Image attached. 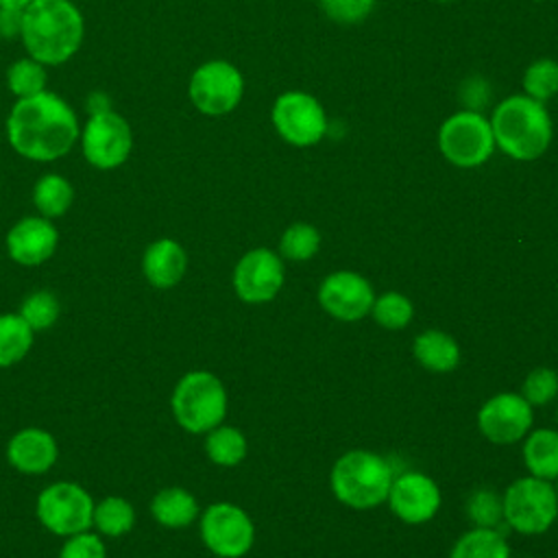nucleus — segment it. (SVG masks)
<instances>
[{"label": "nucleus", "mask_w": 558, "mask_h": 558, "mask_svg": "<svg viewBox=\"0 0 558 558\" xmlns=\"http://www.w3.org/2000/svg\"><path fill=\"white\" fill-rule=\"evenodd\" d=\"M20 31H22V11L0 7V37L15 39L20 37Z\"/></svg>", "instance_id": "37"}, {"label": "nucleus", "mask_w": 558, "mask_h": 558, "mask_svg": "<svg viewBox=\"0 0 558 558\" xmlns=\"http://www.w3.org/2000/svg\"><path fill=\"white\" fill-rule=\"evenodd\" d=\"M451 558H508V545L501 534L477 527L456 543Z\"/></svg>", "instance_id": "29"}, {"label": "nucleus", "mask_w": 558, "mask_h": 558, "mask_svg": "<svg viewBox=\"0 0 558 558\" xmlns=\"http://www.w3.org/2000/svg\"><path fill=\"white\" fill-rule=\"evenodd\" d=\"M414 355L429 371H451L460 360V349L456 340L442 331H425L414 342Z\"/></svg>", "instance_id": "24"}, {"label": "nucleus", "mask_w": 558, "mask_h": 558, "mask_svg": "<svg viewBox=\"0 0 558 558\" xmlns=\"http://www.w3.org/2000/svg\"><path fill=\"white\" fill-rule=\"evenodd\" d=\"M150 517L163 527H185L198 517V504L190 490L181 486H168L153 495Z\"/></svg>", "instance_id": "20"}, {"label": "nucleus", "mask_w": 558, "mask_h": 558, "mask_svg": "<svg viewBox=\"0 0 558 558\" xmlns=\"http://www.w3.org/2000/svg\"><path fill=\"white\" fill-rule=\"evenodd\" d=\"M320 244V235L312 225L296 222L281 235V253L288 259H310Z\"/></svg>", "instance_id": "31"}, {"label": "nucleus", "mask_w": 558, "mask_h": 558, "mask_svg": "<svg viewBox=\"0 0 558 558\" xmlns=\"http://www.w3.org/2000/svg\"><path fill=\"white\" fill-rule=\"evenodd\" d=\"M318 301L331 316L340 320H357L373 307V290L360 275L340 270L323 281Z\"/></svg>", "instance_id": "16"}, {"label": "nucleus", "mask_w": 558, "mask_h": 558, "mask_svg": "<svg viewBox=\"0 0 558 558\" xmlns=\"http://www.w3.org/2000/svg\"><path fill=\"white\" fill-rule=\"evenodd\" d=\"M283 283L281 259L268 248L248 251L235 266L233 288L246 303L270 301Z\"/></svg>", "instance_id": "14"}, {"label": "nucleus", "mask_w": 558, "mask_h": 558, "mask_svg": "<svg viewBox=\"0 0 558 558\" xmlns=\"http://www.w3.org/2000/svg\"><path fill=\"white\" fill-rule=\"evenodd\" d=\"M495 144L512 159L532 161L551 142V118L543 102L530 96H510L497 105L490 118Z\"/></svg>", "instance_id": "3"}, {"label": "nucleus", "mask_w": 558, "mask_h": 558, "mask_svg": "<svg viewBox=\"0 0 558 558\" xmlns=\"http://www.w3.org/2000/svg\"><path fill=\"white\" fill-rule=\"evenodd\" d=\"M57 458V438L44 427H22L7 442V462L24 475L48 473Z\"/></svg>", "instance_id": "17"}, {"label": "nucleus", "mask_w": 558, "mask_h": 558, "mask_svg": "<svg viewBox=\"0 0 558 558\" xmlns=\"http://www.w3.org/2000/svg\"><path fill=\"white\" fill-rule=\"evenodd\" d=\"M9 146L24 159L50 163L65 157L81 135L76 111L54 92L20 98L7 116Z\"/></svg>", "instance_id": "1"}, {"label": "nucleus", "mask_w": 558, "mask_h": 558, "mask_svg": "<svg viewBox=\"0 0 558 558\" xmlns=\"http://www.w3.org/2000/svg\"><path fill=\"white\" fill-rule=\"evenodd\" d=\"M9 257L20 266H41L46 264L59 246V231L50 218L24 216L4 238Z\"/></svg>", "instance_id": "13"}, {"label": "nucleus", "mask_w": 558, "mask_h": 558, "mask_svg": "<svg viewBox=\"0 0 558 558\" xmlns=\"http://www.w3.org/2000/svg\"><path fill=\"white\" fill-rule=\"evenodd\" d=\"M135 519L137 514L129 499L120 495H109L94 504L92 530H96L102 538H120L135 527Z\"/></svg>", "instance_id": "22"}, {"label": "nucleus", "mask_w": 558, "mask_h": 558, "mask_svg": "<svg viewBox=\"0 0 558 558\" xmlns=\"http://www.w3.org/2000/svg\"><path fill=\"white\" fill-rule=\"evenodd\" d=\"M59 558H107L105 538L98 532H78L63 538Z\"/></svg>", "instance_id": "33"}, {"label": "nucleus", "mask_w": 558, "mask_h": 558, "mask_svg": "<svg viewBox=\"0 0 558 558\" xmlns=\"http://www.w3.org/2000/svg\"><path fill=\"white\" fill-rule=\"evenodd\" d=\"M74 203L72 183L59 172L41 174L33 185V205L44 218H61L70 211Z\"/></svg>", "instance_id": "21"}, {"label": "nucleus", "mask_w": 558, "mask_h": 558, "mask_svg": "<svg viewBox=\"0 0 558 558\" xmlns=\"http://www.w3.org/2000/svg\"><path fill=\"white\" fill-rule=\"evenodd\" d=\"M436 2H449V0H436Z\"/></svg>", "instance_id": "39"}, {"label": "nucleus", "mask_w": 558, "mask_h": 558, "mask_svg": "<svg viewBox=\"0 0 558 558\" xmlns=\"http://www.w3.org/2000/svg\"><path fill=\"white\" fill-rule=\"evenodd\" d=\"M33 0H0L2 9H15V11H24Z\"/></svg>", "instance_id": "38"}, {"label": "nucleus", "mask_w": 558, "mask_h": 558, "mask_svg": "<svg viewBox=\"0 0 558 558\" xmlns=\"http://www.w3.org/2000/svg\"><path fill=\"white\" fill-rule=\"evenodd\" d=\"M205 451L220 466H235L246 456V440L235 427L218 425L207 432Z\"/></svg>", "instance_id": "27"}, {"label": "nucleus", "mask_w": 558, "mask_h": 558, "mask_svg": "<svg viewBox=\"0 0 558 558\" xmlns=\"http://www.w3.org/2000/svg\"><path fill=\"white\" fill-rule=\"evenodd\" d=\"M525 464L536 477H558V432L536 429L523 449Z\"/></svg>", "instance_id": "25"}, {"label": "nucleus", "mask_w": 558, "mask_h": 558, "mask_svg": "<svg viewBox=\"0 0 558 558\" xmlns=\"http://www.w3.org/2000/svg\"><path fill=\"white\" fill-rule=\"evenodd\" d=\"M538 2H543V0H538Z\"/></svg>", "instance_id": "40"}, {"label": "nucleus", "mask_w": 558, "mask_h": 558, "mask_svg": "<svg viewBox=\"0 0 558 558\" xmlns=\"http://www.w3.org/2000/svg\"><path fill=\"white\" fill-rule=\"evenodd\" d=\"M469 514L480 527H490L501 519L504 506L499 504L495 493L477 490L469 501Z\"/></svg>", "instance_id": "36"}, {"label": "nucleus", "mask_w": 558, "mask_h": 558, "mask_svg": "<svg viewBox=\"0 0 558 558\" xmlns=\"http://www.w3.org/2000/svg\"><path fill=\"white\" fill-rule=\"evenodd\" d=\"M244 94V78L240 70L222 59L201 63L187 85L192 105L205 116H225L233 111Z\"/></svg>", "instance_id": "9"}, {"label": "nucleus", "mask_w": 558, "mask_h": 558, "mask_svg": "<svg viewBox=\"0 0 558 558\" xmlns=\"http://www.w3.org/2000/svg\"><path fill=\"white\" fill-rule=\"evenodd\" d=\"M323 11L340 24L362 22L375 7V0H320Z\"/></svg>", "instance_id": "35"}, {"label": "nucleus", "mask_w": 558, "mask_h": 558, "mask_svg": "<svg viewBox=\"0 0 558 558\" xmlns=\"http://www.w3.org/2000/svg\"><path fill=\"white\" fill-rule=\"evenodd\" d=\"M558 392V377L549 368H536L523 384V399L534 405L547 403Z\"/></svg>", "instance_id": "34"}, {"label": "nucleus", "mask_w": 558, "mask_h": 558, "mask_svg": "<svg viewBox=\"0 0 558 558\" xmlns=\"http://www.w3.org/2000/svg\"><path fill=\"white\" fill-rule=\"evenodd\" d=\"M46 85L48 68L33 57H22L7 68V87L15 96V100L46 92Z\"/></svg>", "instance_id": "26"}, {"label": "nucleus", "mask_w": 558, "mask_h": 558, "mask_svg": "<svg viewBox=\"0 0 558 558\" xmlns=\"http://www.w3.org/2000/svg\"><path fill=\"white\" fill-rule=\"evenodd\" d=\"M480 429L486 438L499 445L519 440L532 425L530 403L519 395H497L480 410Z\"/></svg>", "instance_id": "15"}, {"label": "nucleus", "mask_w": 558, "mask_h": 558, "mask_svg": "<svg viewBox=\"0 0 558 558\" xmlns=\"http://www.w3.org/2000/svg\"><path fill=\"white\" fill-rule=\"evenodd\" d=\"M17 314L26 320V325L37 333L50 329L61 314V303L50 290H33L20 303Z\"/></svg>", "instance_id": "28"}, {"label": "nucleus", "mask_w": 558, "mask_h": 558, "mask_svg": "<svg viewBox=\"0 0 558 558\" xmlns=\"http://www.w3.org/2000/svg\"><path fill=\"white\" fill-rule=\"evenodd\" d=\"M253 523L233 504H211L201 517V538L220 558H240L253 545Z\"/></svg>", "instance_id": "12"}, {"label": "nucleus", "mask_w": 558, "mask_h": 558, "mask_svg": "<svg viewBox=\"0 0 558 558\" xmlns=\"http://www.w3.org/2000/svg\"><path fill=\"white\" fill-rule=\"evenodd\" d=\"M373 314H375V320L381 325V327H388V329H401L410 323L412 318V303L403 296V294H397V292H388L384 296H379L373 305Z\"/></svg>", "instance_id": "32"}, {"label": "nucleus", "mask_w": 558, "mask_h": 558, "mask_svg": "<svg viewBox=\"0 0 558 558\" xmlns=\"http://www.w3.org/2000/svg\"><path fill=\"white\" fill-rule=\"evenodd\" d=\"M504 514L514 530L523 534H541L558 514L556 493L541 477H523L508 488L504 497Z\"/></svg>", "instance_id": "10"}, {"label": "nucleus", "mask_w": 558, "mask_h": 558, "mask_svg": "<svg viewBox=\"0 0 558 558\" xmlns=\"http://www.w3.org/2000/svg\"><path fill=\"white\" fill-rule=\"evenodd\" d=\"M438 148L451 163L475 168L495 150L490 122L477 111H458L442 122L438 131Z\"/></svg>", "instance_id": "8"}, {"label": "nucleus", "mask_w": 558, "mask_h": 558, "mask_svg": "<svg viewBox=\"0 0 558 558\" xmlns=\"http://www.w3.org/2000/svg\"><path fill=\"white\" fill-rule=\"evenodd\" d=\"M35 331L17 312L0 314V368L20 364L33 349Z\"/></svg>", "instance_id": "23"}, {"label": "nucleus", "mask_w": 558, "mask_h": 558, "mask_svg": "<svg viewBox=\"0 0 558 558\" xmlns=\"http://www.w3.org/2000/svg\"><path fill=\"white\" fill-rule=\"evenodd\" d=\"M272 124L292 146H314L327 131L320 102L305 92H286L272 105Z\"/></svg>", "instance_id": "11"}, {"label": "nucleus", "mask_w": 558, "mask_h": 558, "mask_svg": "<svg viewBox=\"0 0 558 558\" xmlns=\"http://www.w3.org/2000/svg\"><path fill=\"white\" fill-rule=\"evenodd\" d=\"M331 486L340 501L353 508H371L388 497L392 471L388 462L375 453L351 451L336 462Z\"/></svg>", "instance_id": "5"}, {"label": "nucleus", "mask_w": 558, "mask_h": 558, "mask_svg": "<svg viewBox=\"0 0 558 558\" xmlns=\"http://www.w3.org/2000/svg\"><path fill=\"white\" fill-rule=\"evenodd\" d=\"M78 144L89 166L96 170H116L131 157L133 131L124 116L113 109H102L89 113L87 122L81 126Z\"/></svg>", "instance_id": "7"}, {"label": "nucleus", "mask_w": 558, "mask_h": 558, "mask_svg": "<svg viewBox=\"0 0 558 558\" xmlns=\"http://www.w3.org/2000/svg\"><path fill=\"white\" fill-rule=\"evenodd\" d=\"M390 506L408 523H421L434 517L440 506L436 484L421 473H403L390 486Z\"/></svg>", "instance_id": "18"}, {"label": "nucleus", "mask_w": 558, "mask_h": 558, "mask_svg": "<svg viewBox=\"0 0 558 558\" xmlns=\"http://www.w3.org/2000/svg\"><path fill=\"white\" fill-rule=\"evenodd\" d=\"M187 270V253L172 238L153 240L142 253V275L157 290L174 288Z\"/></svg>", "instance_id": "19"}, {"label": "nucleus", "mask_w": 558, "mask_h": 558, "mask_svg": "<svg viewBox=\"0 0 558 558\" xmlns=\"http://www.w3.org/2000/svg\"><path fill=\"white\" fill-rule=\"evenodd\" d=\"M94 497L76 482H52L37 495L35 514L54 536L68 538L92 530Z\"/></svg>", "instance_id": "6"}, {"label": "nucleus", "mask_w": 558, "mask_h": 558, "mask_svg": "<svg viewBox=\"0 0 558 558\" xmlns=\"http://www.w3.org/2000/svg\"><path fill=\"white\" fill-rule=\"evenodd\" d=\"M85 37V20L72 0H33L22 11L20 39L46 68L70 61Z\"/></svg>", "instance_id": "2"}, {"label": "nucleus", "mask_w": 558, "mask_h": 558, "mask_svg": "<svg viewBox=\"0 0 558 558\" xmlns=\"http://www.w3.org/2000/svg\"><path fill=\"white\" fill-rule=\"evenodd\" d=\"M525 96L545 102L558 94V63L554 59L534 61L523 74Z\"/></svg>", "instance_id": "30"}, {"label": "nucleus", "mask_w": 558, "mask_h": 558, "mask_svg": "<svg viewBox=\"0 0 558 558\" xmlns=\"http://www.w3.org/2000/svg\"><path fill=\"white\" fill-rule=\"evenodd\" d=\"M174 421L190 434H207L218 427L227 412V392L222 381L209 371L185 373L170 399Z\"/></svg>", "instance_id": "4"}]
</instances>
